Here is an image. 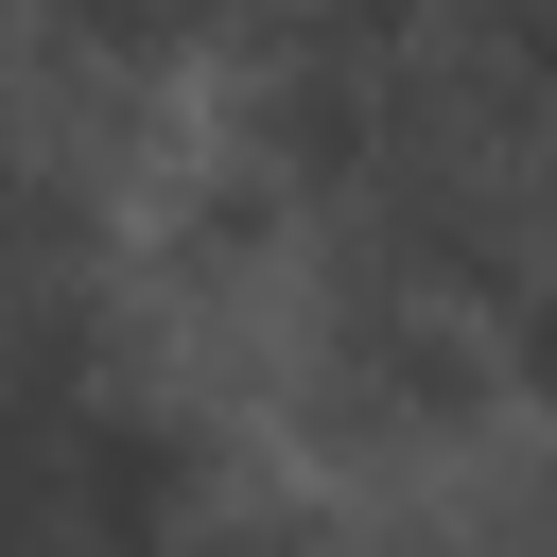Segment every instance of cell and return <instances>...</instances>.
Segmentation results:
<instances>
[{
	"label": "cell",
	"mask_w": 557,
	"mask_h": 557,
	"mask_svg": "<svg viewBox=\"0 0 557 557\" xmlns=\"http://www.w3.org/2000/svg\"><path fill=\"white\" fill-rule=\"evenodd\" d=\"M244 35H261V0H17V52L70 70V87H104V104H157L191 70L226 87Z\"/></svg>",
	"instance_id": "6da1fadb"
}]
</instances>
